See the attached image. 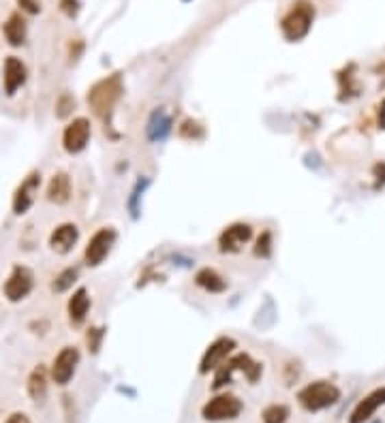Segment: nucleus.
I'll list each match as a JSON object with an SVG mask.
<instances>
[{
    "instance_id": "1",
    "label": "nucleus",
    "mask_w": 385,
    "mask_h": 423,
    "mask_svg": "<svg viewBox=\"0 0 385 423\" xmlns=\"http://www.w3.org/2000/svg\"><path fill=\"white\" fill-rule=\"evenodd\" d=\"M122 90H125V86H122L120 73H114V75H108V77L99 79L88 90L90 110L99 118H108L112 114V110H114V105L118 103V99L122 97Z\"/></svg>"
},
{
    "instance_id": "2",
    "label": "nucleus",
    "mask_w": 385,
    "mask_h": 423,
    "mask_svg": "<svg viewBox=\"0 0 385 423\" xmlns=\"http://www.w3.org/2000/svg\"><path fill=\"white\" fill-rule=\"evenodd\" d=\"M312 22H314V5L308 3V0H295L281 22L283 37L291 43L302 41L310 32Z\"/></svg>"
},
{
    "instance_id": "3",
    "label": "nucleus",
    "mask_w": 385,
    "mask_h": 423,
    "mask_svg": "<svg viewBox=\"0 0 385 423\" xmlns=\"http://www.w3.org/2000/svg\"><path fill=\"white\" fill-rule=\"evenodd\" d=\"M297 400H300V404L308 413H317V411L334 407L340 400V389L334 383L317 381V383L306 385L304 389L297 394Z\"/></svg>"
},
{
    "instance_id": "4",
    "label": "nucleus",
    "mask_w": 385,
    "mask_h": 423,
    "mask_svg": "<svg viewBox=\"0 0 385 423\" xmlns=\"http://www.w3.org/2000/svg\"><path fill=\"white\" fill-rule=\"evenodd\" d=\"M238 370L240 372H244V376H247L251 383H255L261 376V372H264V366L253 361L249 355H236L234 359H229L227 363H221L216 368V376H214V383H212L214 389H221V387H225L227 383H232V374L238 372Z\"/></svg>"
},
{
    "instance_id": "5",
    "label": "nucleus",
    "mask_w": 385,
    "mask_h": 423,
    "mask_svg": "<svg viewBox=\"0 0 385 423\" xmlns=\"http://www.w3.org/2000/svg\"><path fill=\"white\" fill-rule=\"evenodd\" d=\"M242 402L232 396V394H223V396H216L210 402L203 404L201 409V417L206 421H232V419H238L240 413H242Z\"/></svg>"
},
{
    "instance_id": "6",
    "label": "nucleus",
    "mask_w": 385,
    "mask_h": 423,
    "mask_svg": "<svg viewBox=\"0 0 385 423\" xmlns=\"http://www.w3.org/2000/svg\"><path fill=\"white\" fill-rule=\"evenodd\" d=\"M114 242H116V231H114L112 227L99 229V231L90 238L88 246H86V253H84L86 263H88V266H92V268L101 266V263L105 261V257L110 255Z\"/></svg>"
},
{
    "instance_id": "7",
    "label": "nucleus",
    "mask_w": 385,
    "mask_h": 423,
    "mask_svg": "<svg viewBox=\"0 0 385 423\" xmlns=\"http://www.w3.org/2000/svg\"><path fill=\"white\" fill-rule=\"evenodd\" d=\"M32 287H34L32 272L24 266H15L13 272L9 274L7 282H5L3 291H5V297L9 299V302L15 304V302H22V299H26L30 295Z\"/></svg>"
},
{
    "instance_id": "8",
    "label": "nucleus",
    "mask_w": 385,
    "mask_h": 423,
    "mask_svg": "<svg viewBox=\"0 0 385 423\" xmlns=\"http://www.w3.org/2000/svg\"><path fill=\"white\" fill-rule=\"evenodd\" d=\"M90 139V122L86 118H75L73 122H69L64 133H62V148L69 154H79Z\"/></svg>"
},
{
    "instance_id": "9",
    "label": "nucleus",
    "mask_w": 385,
    "mask_h": 423,
    "mask_svg": "<svg viewBox=\"0 0 385 423\" xmlns=\"http://www.w3.org/2000/svg\"><path fill=\"white\" fill-rule=\"evenodd\" d=\"M79 363V350L75 346H64L51 363V379L56 385H66L73 379L75 368Z\"/></svg>"
},
{
    "instance_id": "10",
    "label": "nucleus",
    "mask_w": 385,
    "mask_h": 423,
    "mask_svg": "<svg viewBox=\"0 0 385 423\" xmlns=\"http://www.w3.org/2000/svg\"><path fill=\"white\" fill-rule=\"evenodd\" d=\"M251 235H253L251 225H244V222L229 225L219 238V248L221 253H240L242 246L249 244Z\"/></svg>"
},
{
    "instance_id": "11",
    "label": "nucleus",
    "mask_w": 385,
    "mask_h": 423,
    "mask_svg": "<svg viewBox=\"0 0 385 423\" xmlns=\"http://www.w3.org/2000/svg\"><path fill=\"white\" fill-rule=\"evenodd\" d=\"M234 348H236V342H234L232 338H219V340H214L212 344L208 346V350L203 352L199 372H201V374H208L210 370H216V368L227 359V355H229Z\"/></svg>"
},
{
    "instance_id": "12",
    "label": "nucleus",
    "mask_w": 385,
    "mask_h": 423,
    "mask_svg": "<svg viewBox=\"0 0 385 423\" xmlns=\"http://www.w3.org/2000/svg\"><path fill=\"white\" fill-rule=\"evenodd\" d=\"M41 186V173H30L28 178L17 186L15 195H13V212L15 214H26L30 205L34 203V192Z\"/></svg>"
},
{
    "instance_id": "13",
    "label": "nucleus",
    "mask_w": 385,
    "mask_h": 423,
    "mask_svg": "<svg viewBox=\"0 0 385 423\" xmlns=\"http://www.w3.org/2000/svg\"><path fill=\"white\" fill-rule=\"evenodd\" d=\"M26 79H28L26 64L17 56H7V60H5V75H3L5 92L9 97H13L17 92V88H22L26 84Z\"/></svg>"
},
{
    "instance_id": "14",
    "label": "nucleus",
    "mask_w": 385,
    "mask_h": 423,
    "mask_svg": "<svg viewBox=\"0 0 385 423\" xmlns=\"http://www.w3.org/2000/svg\"><path fill=\"white\" fill-rule=\"evenodd\" d=\"M77 240H79L77 227L73 222H64V225H58L54 231H51L49 246H51V251H56L58 255H66V253L73 251Z\"/></svg>"
},
{
    "instance_id": "15",
    "label": "nucleus",
    "mask_w": 385,
    "mask_h": 423,
    "mask_svg": "<svg viewBox=\"0 0 385 423\" xmlns=\"http://www.w3.org/2000/svg\"><path fill=\"white\" fill-rule=\"evenodd\" d=\"M383 404H385V387H379V389L371 392L369 396L358 402V407L353 409L349 423H366L377 413V409L383 407Z\"/></svg>"
},
{
    "instance_id": "16",
    "label": "nucleus",
    "mask_w": 385,
    "mask_h": 423,
    "mask_svg": "<svg viewBox=\"0 0 385 423\" xmlns=\"http://www.w3.org/2000/svg\"><path fill=\"white\" fill-rule=\"evenodd\" d=\"M69 199H71V178L64 173V171H58L51 175L49 180V186H47V201L51 203H66Z\"/></svg>"
},
{
    "instance_id": "17",
    "label": "nucleus",
    "mask_w": 385,
    "mask_h": 423,
    "mask_svg": "<svg viewBox=\"0 0 385 423\" xmlns=\"http://www.w3.org/2000/svg\"><path fill=\"white\" fill-rule=\"evenodd\" d=\"M88 310H90V297H88V291L86 289H77L71 299H69L66 304V312H69V321L73 325H82L86 321V316H88Z\"/></svg>"
},
{
    "instance_id": "18",
    "label": "nucleus",
    "mask_w": 385,
    "mask_h": 423,
    "mask_svg": "<svg viewBox=\"0 0 385 423\" xmlns=\"http://www.w3.org/2000/svg\"><path fill=\"white\" fill-rule=\"evenodd\" d=\"M3 32H5V39H7L9 45L20 47L26 41V22H24V17L20 13H13L7 20V24L3 26Z\"/></svg>"
},
{
    "instance_id": "19",
    "label": "nucleus",
    "mask_w": 385,
    "mask_h": 423,
    "mask_svg": "<svg viewBox=\"0 0 385 423\" xmlns=\"http://www.w3.org/2000/svg\"><path fill=\"white\" fill-rule=\"evenodd\" d=\"M45 394H47V370L45 366L39 363L28 376V396L39 402L45 398Z\"/></svg>"
},
{
    "instance_id": "20",
    "label": "nucleus",
    "mask_w": 385,
    "mask_h": 423,
    "mask_svg": "<svg viewBox=\"0 0 385 423\" xmlns=\"http://www.w3.org/2000/svg\"><path fill=\"white\" fill-rule=\"evenodd\" d=\"M169 129H171V118L165 112H161V110L154 112L150 122H148V137L152 141H161V139L167 137Z\"/></svg>"
},
{
    "instance_id": "21",
    "label": "nucleus",
    "mask_w": 385,
    "mask_h": 423,
    "mask_svg": "<svg viewBox=\"0 0 385 423\" xmlns=\"http://www.w3.org/2000/svg\"><path fill=\"white\" fill-rule=\"evenodd\" d=\"M195 282H197L201 289H206V291H210V293H223V291L227 289V282H225L214 270H210V268L199 270L197 276H195Z\"/></svg>"
},
{
    "instance_id": "22",
    "label": "nucleus",
    "mask_w": 385,
    "mask_h": 423,
    "mask_svg": "<svg viewBox=\"0 0 385 423\" xmlns=\"http://www.w3.org/2000/svg\"><path fill=\"white\" fill-rule=\"evenodd\" d=\"M75 278H77V270H75V268H66V270H62V272L54 278V285H51V289H54L56 293H62V291L73 287Z\"/></svg>"
},
{
    "instance_id": "23",
    "label": "nucleus",
    "mask_w": 385,
    "mask_h": 423,
    "mask_svg": "<svg viewBox=\"0 0 385 423\" xmlns=\"http://www.w3.org/2000/svg\"><path fill=\"white\" fill-rule=\"evenodd\" d=\"M261 419H264V423H285L289 419V409L283 407V404H272V407L264 411Z\"/></svg>"
},
{
    "instance_id": "24",
    "label": "nucleus",
    "mask_w": 385,
    "mask_h": 423,
    "mask_svg": "<svg viewBox=\"0 0 385 423\" xmlns=\"http://www.w3.org/2000/svg\"><path fill=\"white\" fill-rule=\"evenodd\" d=\"M75 107V99L71 94H62L58 101H56V116L58 118H66L71 114V110Z\"/></svg>"
},
{
    "instance_id": "25",
    "label": "nucleus",
    "mask_w": 385,
    "mask_h": 423,
    "mask_svg": "<svg viewBox=\"0 0 385 423\" xmlns=\"http://www.w3.org/2000/svg\"><path fill=\"white\" fill-rule=\"evenodd\" d=\"M180 135H182V137H188V139H199V137L203 135V129H201L199 122L186 120L184 125L180 127Z\"/></svg>"
},
{
    "instance_id": "26",
    "label": "nucleus",
    "mask_w": 385,
    "mask_h": 423,
    "mask_svg": "<svg viewBox=\"0 0 385 423\" xmlns=\"http://www.w3.org/2000/svg\"><path fill=\"white\" fill-rule=\"evenodd\" d=\"M270 251H272V238H270V233L266 231L264 235H261V238L257 240L255 255H257V257H268V255H270Z\"/></svg>"
},
{
    "instance_id": "27",
    "label": "nucleus",
    "mask_w": 385,
    "mask_h": 423,
    "mask_svg": "<svg viewBox=\"0 0 385 423\" xmlns=\"http://www.w3.org/2000/svg\"><path fill=\"white\" fill-rule=\"evenodd\" d=\"M60 7L66 15H77V9H79V0H60Z\"/></svg>"
},
{
    "instance_id": "28",
    "label": "nucleus",
    "mask_w": 385,
    "mask_h": 423,
    "mask_svg": "<svg viewBox=\"0 0 385 423\" xmlns=\"http://www.w3.org/2000/svg\"><path fill=\"white\" fill-rule=\"evenodd\" d=\"M17 5H20L24 11H28V13H39L41 11V5L37 3V0H17Z\"/></svg>"
},
{
    "instance_id": "29",
    "label": "nucleus",
    "mask_w": 385,
    "mask_h": 423,
    "mask_svg": "<svg viewBox=\"0 0 385 423\" xmlns=\"http://www.w3.org/2000/svg\"><path fill=\"white\" fill-rule=\"evenodd\" d=\"M101 336H103L101 329H90V333H88V346H90L95 352L99 350V340H101Z\"/></svg>"
},
{
    "instance_id": "30",
    "label": "nucleus",
    "mask_w": 385,
    "mask_h": 423,
    "mask_svg": "<svg viewBox=\"0 0 385 423\" xmlns=\"http://www.w3.org/2000/svg\"><path fill=\"white\" fill-rule=\"evenodd\" d=\"M5 423H30V419L24 413H13Z\"/></svg>"
}]
</instances>
